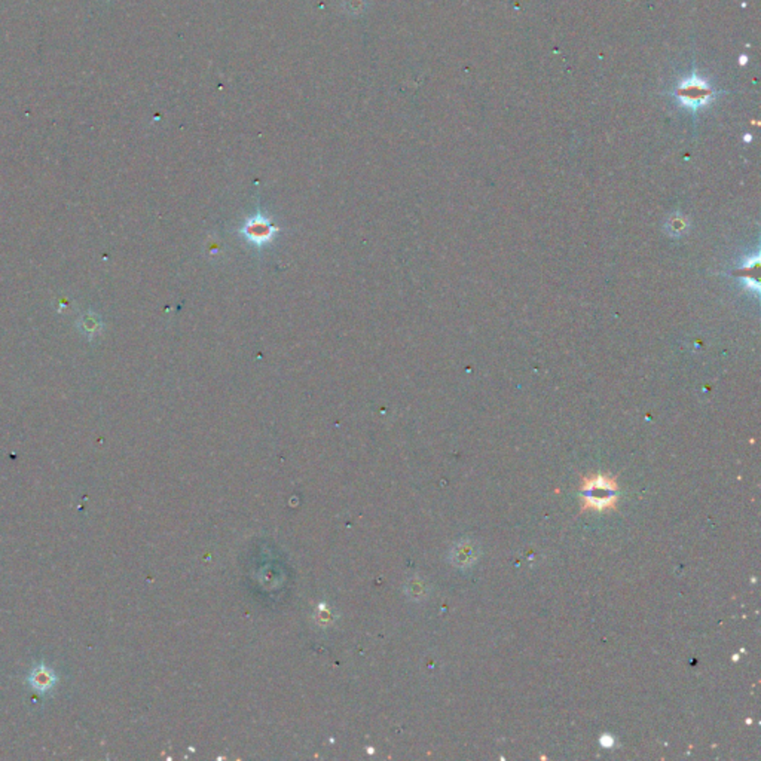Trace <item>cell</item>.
<instances>
[{
  "mask_svg": "<svg viewBox=\"0 0 761 761\" xmlns=\"http://www.w3.org/2000/svg\"><path fill=\"white\" fill-rule=\"evenodd\" d=\"M57 681L58 676L54 669L43 665V663L36 665L27 675V683L30 684V687L41 694L51 691L55 687Z\"/></svg>",
  "mask_w": 761,
  "mask_h": 761,
  "instance_id": "cell-2",
  "label": "cell"
},
{
  "mask_svg": "<svg viewBox=\"0 0 761 761\" xmlns=\"http://www.w3.org/2000/svg\"><path fill=\"white\" fill-rule=\"evenodd\" d=\"M580 490L583 492L581 512H604L617 507L619 485L616 477H608L604 475L583 477Z\"/></svg>",
  "mask_w": 761,
  "mask_h": 761,
  "instance_id": "cell-1",
  "label": "cell"
},
{
  "mask_svg": "<svg viewBox=\"0 0 761 761\" xmlns=\"http://www.w3.org/2000/svg\"><path fill=\"white\" fill-rule=\"evenodd\" d=\"M479 559V544L473 540H463L452 549L450 561L460 568H468Z\"/></svg>",
  "mask_w": 761,
  "mask_h": 761,
  "instance_id": "cell-3",
  "label": "cell"
},
{
  "mask_svg": "<svg viewBox=\"0 0 761 761\" xmlns=\"http://www.w3.org/2000/svg\"><path fill=\"white\" fill-rule=\"evenodd\" d=\"M275 232V230L272 228V226L269 225V222L266 219H254V220H250L246 226L244 230V234L253 239L254 242H264V241H269L271 239V235Z\"/></svg>",
  "mask_w": 761,
  "mask_h": 761,
  "instance_id": "cell-4",
  "label": "cell"
},
{
  "mask_svg": "<svg viewBox=\"0 0 761 761\" xmlns=\"http://www.w3.org/2000/svg\"><path fill=\"white\" fill-rule=\"evenodd\" d=\"M601 743H603V747L611 748V747H612V743H614V739H612L611 736H607V735H604V736L601 738Z\"/></svg>",
  "mask_w": 761,
  "mask_h": 761,
  "instance_id": "cell-5",
  "label": "cell"
}]
</instances>
